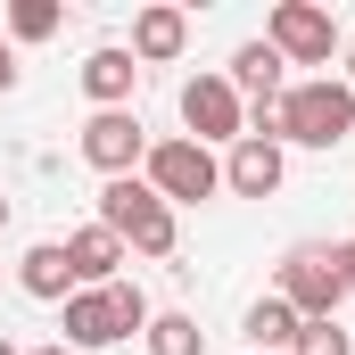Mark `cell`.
<instances>
[{
    "label": "cell",
    "instance_id": "6da1fadb",
    "mask_svg": "<svg viewBox=\"0 0 355 355\" xmlns=\"http://www.w3.org/2000/svg\"><path fill=\"white\" fill-rule=\"evenodd\" d=\"M347 149L355 141V91L339 75H306L281 91V149Z\"/></svg>",
    "mask_w": 355,
    "mask_h": 355
},
{
    "label": "cell",
    "instance_id": "7a4b0ae2",
    "mask_svg": "<svg viewBox=\"0 0 355 355\" xmlns=\"http://www.w3.org/2000/svg\"><path fill=\"white\" fill-rule=\"evenodd\" d=\"M99 223H107L132 257H174V248H182L174 207H166L141 174H124V182H107V190H99Z\"/></svg>",
    "mask_w": 355,
    "mask_h": 355
},
{
    "label": "cell",
    "instance_id": "3957f363",
    "mask_svg": "<svg viewBox=\"0 0 355 355\" xmlns=\"http://www.w3.org/2000/svg\"><path fill=\"white\" fill-rule=\"evenodd\" d=\"M132 331H149L141 281H107V289H75V297H67V347L75 355L116 347V339H132Z\"/></svg>",
    "mask_w": 355,
    "mask_h": 355
},
{
    "label": "cell",
    "instance_id": "277c9868",
    "mask_svg": "<svg viewBox=\"0 0 355 355\" xmlns=\"http://www.w3.org/2000/svg\"><path fill=\"white\" fill-rule=\"evenodd\" d=\"M141 182H149L166 207H207V198L223 190V157H215V149H198L190 132H182V141H149Z\"/></svg>",
    "mask_w": 355,
    "mask_h": 355
},
{
    "label": "cell",
    "instance_id": "5b68a950",
    "mask_svg": "<svg viewBox=\"0 0 355 355\" xmlns=\"http://www.w3.org/2000/svg\"><path fill=\"white\" fill-rule=\"evenodd\" d=\"M272 297H281L297 322H339L347 281H339V265H331V248H289V257H281V281H272Z\"/></svg>",
    "mask_w": 355,
    "mask_h": 355
},
{
    "label": "cell",
    "instance_id": "8992f818",
    "mask_svg": "<svg viewBox=\"0 0 355 355\" xmlns=\"http://www.w3.org/2000/svg\"><path fill=\"white\" fill-rule=\"evenodd\" d=\"M265 42H272L281 67H331V50H339V17H331L322 0H272Z\"/></svg>",
    "mask_w": 355,
    "mask_h": 355
},
{
    "label": "cell",
    "instance_id": "52a82bcc",
    "mask_svg": "<svg viewBox=\"0 0 355 355\" xmlns=\"http://www.w3.org/2000/svg\"><path fill=\"white\" fill-rule=\"evenodd\" d=\"M182 124H190L198 149H215V141H248V99L223 83V75H190V83H182Z\"/></svg>",
    "mask_w": 355,
    "mask_h": 355
},
{
    "label": "cell",
    "instance_id": "ba28073f",
    "mask_svg": "<svg viewBox=\"0 0 355 355\" xmlns=\"http://www.w3.org/2000/svg\"><path fill=\"white\" fill-rule=\"evenodd\" d=\"M141 157H149L141 116H132V107H91V124H83V166H99L107 182H124V174H141Z\"/></svg>",
    "mask_w": 355,
    "mask_h": 355
},
{
    "label": "cell",
    "instance_id": "9c48e42d",
    "mask_svg": "<svg viewBox=\"0 0 355 355\" xmlns=\"http://www.w3.org/2000/svg\"><path fill=\"white\" fill-rule=\"evenodd\" d=\"M289 174V149L281 141H232V157H223V190L232 198H272Z\"/></svg>",
    "mask_w": 355,
    "mask_h": 355
},
{
    "label": "cell",
    "instance_id": "30bf717a",
    "mask_svg": "<svg viewBox=\"0 0 355 355\" xmlns=\"http://www.w3.org/2000/svg\"><path fill=\"white\" fill-rule=\"evenodd\" d=\"M182 50H190V17H182L174 0H149V8L132 17V58H141V67H174Z\"/></svg>",
    "mask_w": 355,
    "mask_h": 355
},
{
    "label": "cell",
    "instance_id": "8fae6325",
    "mask_svg": "<svg viewBox=\"0 0 355 355\" xmlns=\"http://www.w3.org/2000/svg\"><path fill=\"white\" fill-rule=\"evenodd\" d=\"M17 289H25V297H42V306H67V297H75V265H67V240H33V248L17 257Z\"/></svg>",
    "mask_w": 355,
    "mask_h": 355
},
{
    "label": "cell",
    "instance_id": "7c38bea8",
    "mask_svg": "<svg viewBox=\"0 0 355 355\" xmlns=\"http://www.w3.org/2000/svg\"><path fill=\"white\" fill-rule=\"evenodd\" d=\"M124 257H132V248H124L107 223H83V232H67V265H75V289H107Z\"/></svg>",
    "mask_w": 355,
    "mask_h": 355
},
{
    "label": "cell",
    "instance_id": "4fadbf2b",
    "mask_svg": "<svg viewBox=\"0 0 355 355\" xmlns=\"http://www.w3.org/2000/svg\"><path fill=\"white\" fill-rule=\"evenodd\" d=\"M83 91H91V107H132V91H141V58L132 50H91L83 58Z\"/></svg>",
    "mask_w": 355,
    "mask_h": 355
},
{
    "label": "cell",
    "instance_id": "5bb4252c",
    "mask_svg": "<svg viewBox=\"0 0 355 355\" xmlns=\"http://www.w3.org/2000/svg\"><path fill=\"white\" fill-rule=\"evenodd\" d=\"M240 331H248V347L257 355H289L297 347V331H306V322H297V314H289V306H281V297H257V306H248V322H240Z\"/></svg>",
    "mask_w": 355,
    "mask_h": 355
},
{
    "label": "cell",
    "instance_id": "9a60e30c",
    "mask_svg": "<svg viewBox=\"0 0 355 355\" xmlns=\"http://www.w3.org/2000/svg\"><path fill=\"white\" fill-rule=\"evenodd\" d=\"M232 91H248V99H281V58H272V42H240L232 50V75H223Z\"/></svg>",
    "mask_w": 355,
    "mask_h": 355
},
{
    "label": "cell",
    "instance_id": "2e32d148",
    "mask_svg": "<svg viewBox=\"0 0 355 355\" xmlns=\"http://www.w3.org/2000/svg\"><path fill=\"white\" fill-rule=\"evenodd\" d=\"M149 355H207V331L190 314H149Z\"/></svg>",
    "mask_w": 355,
    "mask_h": 355
},
{
    "label": "cell",
    "instance_id": "e0dca14e",
    "mask_svg": "<svg viewBox=\"0 0 355 355\" xmlns=\"http://www.w3.org/2000/svg\"><path fill=\"white\" fill-rule=\"evenodd\" d=\"M58 25H67L58 0H8V33H17V42H50Z\"/></svg>",
    "mask_w": 355,
    "mask_h": 355
},
{
    "label": "cell",
    "instance_id": "ac0fdd59",
    "mask_svg": "<svg viewBox=\"0 0 355 355\" xmlns=\"http://www.w3.org/2000/svg\"><path fill=\"white\" fill-rule=\"evenodd\" d=\"M289 355H355V339L339 331V322H306V331H297V347H289Z\"/></svg>",
    "mask_w": 355,
    "mask_h": 355
},
{
    "label": "cell",
    "instance_id": "d6986e66",
    "mask_svg": "<svg viewBox=\"0 0 355 355\" xmlns=\"http://www.w3.org/2000/svg\"><path fill=\"white\" fill-rule=\"evenodd\" d=\"M331 265H339V281L355 289V240H339V248H331Z\"/></svg>",
    "mask_w": 355,
    "mask_h": 355
},
{
    "label": "cell",
    "instance_id": "ffe728a7",
    "mask_svg": "<svg viewBox=\"0 0 355 355\" xmlns=\"http://www.w3.org/2000/svg\"><path fill=\"white\" fill-rule=\"evenodd\" d=\"M8 91H17V50L0 42V99H8Z\"/></svg>",
    "mask_w": 355,
    "mask_h": 355
},
{
    "label": "cell",
    "instance_id": "44dd1931",
    "mask_svg": "<svg viewBox=\"0 0 355 355\" xmlns=\"http://www.w3.org/2000/svg\"><path fill=\"white\" fill-rule=\"evenodd\" d=\"M339 83H347V91H355V42H347V75H339Z\"/></svg>",
    "mask_w": 355,
    "mask_h": 355
},
{
    "label": "cell",
    "instance_id": "7402d4cb",
    "mask_svg": "<svg viewBox=\"0 0 355 355\" xmlns=\"http://www.w3.org/2000/svg\"><path fill=\"white\" fill-rule=\"evenodd\" d=\"M0 355H25V347H17V339H8V331H0Z\"/></svg>",
    "mask_w": 355,
    "mask_h": 355
},
{
    "label": "cell",
    "instance_id": "603a6c76",
    "mask_svg": "<svg viewBox=\"0 0 355 355\" xmlns=\"http://www.w3.org/2000/svg\"><path fill=\"white\" fill-rule=\"evenodd\" d=\"M33 355H75V347H67V339H58V347H33Z\"/></svg>",
    "mask_w": 355,
    "mask_h": 355
},
{
    "label": "cell",
    "instance_id": "cb8c5ba5",
    "mask_svg": "<svg viewBox=\"0 0 355 355\" xmlns=\"http://www.w3.org/2000/svg\"><path fill=\"white\" fill-rule=\"evenodd\" d=\"M0 223H8V198H0Z\"/></svg>",
    "mask_w": 355,
    "mask_h": 355
}]
</instances>
